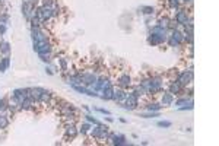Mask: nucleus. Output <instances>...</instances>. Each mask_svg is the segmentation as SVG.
<instances>
[{"mask_svg": "<svg viewBox=\"0 0 219 146\" xmlns=\"http://www.w3.org/2000/svg\"><path fill=\"white\" fill-rule=\"evenodd\" d=\"M175 80L180 83L183 88L187 86V85H191V82H193V70H191V67L189 69V70H183V72L177 76Z\"/></svg>", "mask_w": 219, "mask_h": 146, "instance_id": "nucleus-1", "label": "nucleus"}, {"mask_svg": "<svg viewBox=\"0 0 219 146\" xmlns=\"http://www.w3.org/2000/svg\"><path fill=\"white\" fill-rule=\"evenodd\" d=\"M34 50L38 54H51L53 45L50 41H41V43H34Z\"/></svg>", "mask_w": 219, "mask_h": 146, "instance_id": "nucleus-2", "label": "nucleus"}, {"mask_svg": "<svg viewBox=\"0 0 219 146\" xmlns=\"http://www.w3.org/2000/svg\"><path fill=\"white\" fill-rule=\"evenodd\" d=\"M79 76L82 79V85H85V86H92L96 82V79H98L95 72H82L79 73Z\"/></svg>", "mask_w": 219, "mask_h": 146, "instance_id": "nucleus-3", "label": "nucleus"}, {"mask_svg": "<svg viewBox=\"0 0 219 146\" xmlns=\"http://www.w3.org/2000/svg\"><path fill=\"white\" fill-rule=\"evenodd\" d=\"M137 105H139V98L133 92L127 94V97H126V99L123 102V108H126V110H134V108H137Z\"/></svg>", "mask_w": 219, "mask_h": 146, "instance_id": "nucleus-4", "label": "nucleus"}, {"mask_svg": "<svg viewBox=\"0 0 219 146\" xmlns=\"http://www.w3.org/2000/svg\"><path fill=\"white\" fill-rule=\"evenodd\" d=\"M77 129L75 126V123H72V124H66L64 126V140H69V139H75L77 135Z\"/></svg>", "mask_w": 219, "mask_h": 146, "instance_id": "nucleus-5", "label": "nucleus"}, {"mask_svg": "<svg viewBox=\"0 0 219 146\" xmlns=\"http://www.w3.org/2000/svg\"><path fill=\"white\" fill-rule=\"evenodd\" d=\"M130 85H132V78H130L129 73H123V75H120L119 79H117V86L126 89V88H129Z\"/></svg>", "mask_w": 219, "mask_h": 146, "instance_id": "nucleus-6", "label": "nucleus"}, {"mask_svg": "<svg viewBox=\"0 0 219 146\" xmlns=\"http://www.w3.org/2000/svg\"><path fill=\"white\" fill-rule=\"evenodd\" d=\"M126 97H127V94H126V91H124L123 88H120V86L114 88V92H113V99H114V101L123 104Z\"/></svg>", "mask_w": 219, "mask_h": 146, "instance_id": "nucleus-7", "label": "nucleus"}, {"mask_svg": "<svg viewBox=\"0 0 219 146\" xmlns=\"http://www.w3.org/2000/svg\"><path fill=\"white\" fill-rule=\"evenodd\" d=\"M174 19L177 21V24L178 25H186L187 21H189V16H187V12L186 10H178L175 13V18Z\"/></svg>", "mask_w": 219, "mask_h": 146, "instance_id": "nucleus-8", "label": "nucleus"}, {"mask_svg": "<svg viewBox=\"0 0 219 146\" xmlns=\"http://www.w3.org/2000/svg\"><path fill=\"white\" fill-rule=\"evenodd\" d=\"M167 39L162 38V37H159V35H155V34H151L148 37V43L151 44V45H159V44L165 43Z\"/></svg>", "mask_w": 219, "mask_h": 146, "instance_id": "nucleus-9", "label": "nucleus"}, {"mask_svg": "<svg viewBox=\"0 0 219 146\" xmlns=\"http://www.w3.org/2000/svg\"><path fill=\"white\" fill-rule=\"evenodd\" d=\"M174 102V95L171 92H164L161 98V105H171Z\"/></svg>", "mask_w": 219, "mask_h": 146, "instance_id": "nucleus-10", "label": "nucleus"}, {"mask_svg": "<svg viewBox=\"0 0 219 146\" xmlns=\"http://www.w3.org/2000/svg\"><path fill=\"white\" fill-rule=\"evenodd\" d=\"M101 92H102L101 98H102V99H105V101H110V99H113V92H114V86L111 85V86H108V88H105V89H102Z\"/></svg>", "mask_w": 219, "mask_h": 146, "instance_id": "nucleus-11", "label": "nucleus"}, {"mask_svg": "<svg viewBox=\"0 0 219 146\" xmlns=\"http://www.w3.org/2000/svg\"><path fill=\"white\" fill-rule=\"evenodd\" d=\"M168 89H170V92L174 95V94H181V91H183V86H181V85L177 82V80H171V82H170V86H168Z\"/></svg>", "mask_w": 219, "mask_h": 146, "instance_id": "nucleus-12", "label": "nucleus"}, {"mask_svg": "<svg viewBox=\"0 0 219 146\" xmlns=\"http://www.w3.org/2000/svg\"><path fill=\"white\" fill-rule=\"evenodd\" d=\"M110 140H113L114 145H126V137L123 135H110Z\"/></svg>", "mask_w": 219, "mask_h": 146, "instance_id": "nucleus-13", "label": "nucleus"}, {"mask_svg": "<svg viewBox=\"0 0 219 146\" xmlns=\"http://www.w3.org/2000/svg\"><path fill=\"white\" fill-rule=\"evenodd\" d=\"M171 38L175 39L178 44L184 43V34H183V32H180L178 29H174V31H171Z\"/></svg>", "mask_w": 219, "mask_h": 146, "instance_id": "nucleus-14", "label": "nucleus"}, {"mask_svg": "<svg viewBox=\"0 0 219 146\" xmlns=\"http://www.w3.org/2000/svg\"><path fill=\"white\" fill-rule=\"evenodd\" d=\"M10 66V57L5 56L3 58H0V72H6Z\"/></svg>", "mask_w": 219, "mask_h": 146, "instance_id": "nucleus-15", "label": "nucleus"}, {"mask_svg": "<svg viewBox=\"0 0 219 146\" xmlns=\"http://www.w3.org/2000/svg\"><path fill=\"white\" fill-rule=\"evenodd\" d=\"M133 94H134V95H136L137 98H140V97H146V95H149L148 91H146V89H145V88H143L142 85H139V86L134 88Z\"/></svg>", "mask_w": 219, "mask_h": 146, "instance_id": "nucleus-16", "label": "nucleus"}, {"mask_svg": "<svg viewBox=\"0 0 219 146\" xmlns=\"http://www.w3.org/2000/svg\"><path fill=\"white\" fill-rule=\"evenodd\" d=\"M0 53L5 54V56H9V53H10L9 43H6V41H2V43H0Z\"/></svg>", "mask_w": 219, "mask_h": 146, "instance_id": "nucleus-17", "label": "nucleus"}, {"mask_svg": "<svg viewBox=\"0 0 219 146\" xmlns=\"http://www.w3.org/2000/svg\"><path fill=\"white\" fill-rule=\"evenodd\" d=\"M162 107H164V105H161V104L151 102V104H148V105H146V110H149V111H159Z\"/></svg>", "mask_w": 219, "mask_h": 146, "instance_id": "nucleus-18", "label": "nucleus"}, {"mask_svg": "<svg viewBox=\"0 0 219 146\" xmlns=\"http://www.w3.org/2000/svg\"><path fill=\"white\" fill-rule=\"evenodd\" d=\"M7 126H9V118L6 116H3V114H0V130L6 129Z\"/></svg>", "mask_w": 219, "mask_h": 146, "instance_id": "nucleus-19", "label": "nucleus"}, {"mask_svg": "<svg viewBox=\"0 0 219 146\" xmlns=\"http://www.w3.org/2000/svg\"><path fill=\"white\" fill-rule=\"evenodd\" d=\"M168 22H170V18H167V16H162V18H159L158 19V26H161V28H165L167 29L168 26Z\"/></svg>", "mask_w": 219, "mask_h": 146, "instance_id": "nucleus-20", "label": "nucleus"}, {"mask_svg": "<svg viewBox=\"0 0 219 146\" xmlns=\"http://www.w3.org/2000/svg\"><path fill=\"white\" fill-rule=\"evenodd\" d=\"M7 107H9V99H7V98H2V99H0V112L6 111Z\"/></svg>", "mask_w": 219, "mask_h": 146, "instance_id": "nucleus-21", "label": "nucleus"}, {"mask_svg": "<svg viewBox=\"0 0 219 146\" xmlns=\"http://www.w3.org/2000/svg\"><path fill=\"white\" fill-rule=\"evenodd\" d=\"M153 12H155V9H153L152 6H143V7H142V13L146 15V16H149V15H153Z\"/></svg>", "mask_w": 219, "mask_h": 146, "instance_id": "nucleus-22", "label": "nucleus"}, {"mask_svg": "<svg viewBox=\"0 0 219 146\" xmlns=\"http://www.w3.org/2000/svg\"><path fill=\"white\" fill-rule=\"evenodd\" d=\"M89 130H91V124H88V123H83L81 126V129H79V131H81L82 135H86Z\"/></svg>", "mask_w": 219, "mask_h": 146, "instance_id": "nucleus-23", "label": "nucleus"}, {"mask_svg": "<svg viewBox=\"0 0 219 146\" xmlns=\"http://www.w3.org/2000/svg\"><path fill=\"white\" fill-rule=\"evenodd\" d=\"M177 26H178V24H177V21H175V19H170V22H168L167 29H170V31H174V29H177Z\"/></svg>", "mask_w": 219, "mask_h": 146, "instance_id": "nucleus-24", "label": "nucleus"}, {"mask_svg": "<svg viewBox=\"0 0 219 146\" xmlns=\"http://www.w3.org/2000/svg\"><path fill=\"white\" fill-rule=\"evenodd\" d=\"M168 7H171V9H175V7H178V5H180V2L178 0H168Z\"/></svg>", "mask_w": 219, "mask_h": 146, "instance_id": "nucleus-25", "label": "nucleus"}, {"mask_svg": "<svg viewBox=\"0 0 219 146\" xmlns=\"http://www.w3.org/2000/svg\"><path fill=\"white\" fill-rule=\"evenodd\" d=\"M40 58L43 60V62H50L51 60V54H40Z\"/></svg>", "mask_w": 219, "mask_h": 146, "instance_id": "nucleus-26", "label": "nucleus"}, {"mask_svg": "<svg viewBox=\"0 0 219 146\" xmlns=\"http://www.w3.org/2000/svg\"><path fill=\"white\" fill-rule=\"evenodd\" d=\"M171 121H158V127H171Z\"/></svg>", "mask_w": 219, "mask_h": 146, "instance_id": "nucleus-27", "label": "nucleus"}, {"mask_svg": "<svg viewBox=\"0 0 219 146\" xmlns=\"http://www.w3.org/2000/svg\"><path fill=\"white\" fill-rule=\"evenodd\" d=\"M60 66H62V70H64V72H66V70H67L66 58H60Z\"/></svg>", "mask_w": 219, "mask_h": 146, "instance_id": "nucleus-28", "label": "nucleus"}, {"mask_svg": "<svg viewBox=\"0 0 219 146\" xmlns=\"http://www.w3.org/2000/svg\"><path fill=\"white\" fill-rule=\"evenodd\" d=\"M85 118H86V120H88V121L94 123V124H100V121H98V120H95L94 117H91V116H85Z\"/></svg>", "mask_w": 219, "mask_h": 146, "instance_id": "nucleus-29", "label": "nucleus"}, {"mask_svg": "<svg viewBox=\"0 0 219 146\" xmlns=\"http://www.w3.org/2000/svg\"><path fill=\"white\" fill-rule=\"evenodd\" d=\"M140 117H145V118H152V117H158V112L152 111V114H140Z\"/></svg>", "mask_w": 219, "mask_h": 146, "instance_id": "nucleus-30", "label": "nucleus"}, {"mask_svg": "<svg viewBox=\"0 0 219 146\" xmlns=\"http://www.w3.org/2000/svg\"><path fill=\"white\" fill-rule=\"evenodd\" d=\"M186 104H187V98H183V99L175 101V105H186Z\"/></svg>", "mask_w": 219, "mask_h": 146, "instance_id": "nucleus-31", "label": "nucleus"}, {"mask_svg": "<svg viewBox=\"0 0 219 146\" xmlns=\"http://www.w3.org/2000/svg\"><path fill=\"white\" fill-rule=\"evenodd\" d=\"M170 45H171V47H178V45H180V44L177 43L175 39H172L171 37H170Z\"/></svg>", "mask_w": 219, "mask_h": 146, "instance_id": "nucleus-32", "label": "nucleus"}, {"mask_svg": "<svg viewBox=\"0 0 219 146\" xmlns=\"http://www.w3.org/2000/svg\"><path fill=\"white\" fill-rule=\"evenodd\" d=\"M6 32V25L5 24H0V34L3 35Z\"/></svg>", "mask_w": 219, "mask_h": 146, "instance_id": "nucleus-33", "label": "nucleus"}, {"mask_svg": "<svg viewBox=\"0 0 219 146\" xmlns=\"http://www.w3.org/2000/svg\"><path fill=\"white\" fill-rule=\"evenodd\" d=\"M98 111H100V112H102V114H110V111H108V110H104V108H98Z\"/></svg>", "mask_w": 219, "mask_h": 146, "instance_id": "nucleus-34", "label": "nucleus"}, {"mask_svg": "<svg viewBox=\"0 0 219 146\" xmlns=\"http://www.w3.org/2000/svg\"><path fill=\"white\" fill-rule=\"evenodd\" d=\"M184 2H186V3H191V2H193V0H184Z\"/></svg>", "mask_w": 219, "mask_h": 146, "instance_id": "nucleus-35", "label": "nucleus"}]
</instances>
